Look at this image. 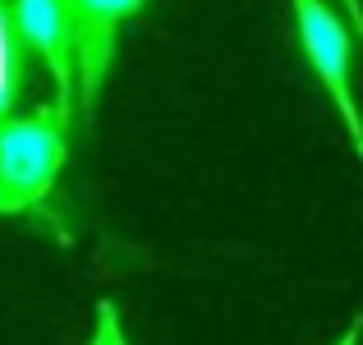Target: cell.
<instances>
[{
  "label": "cell",
  "mask_w": 363,
  "mask_h": 345,
  "mask_svg": "<svg viewBox=\"0 0 363 345\" xmlns=\"http://www.w3.org/2000/svg\"><path fill=\"white\" fill-rule=\"evenodd\" d=\"M65 120L55 106L0 124V212H33L46 203L65 166Z\"/></svg>",
  "instance_id": "obj_1"
},
{
  "label": "cell",
  "mask_w": 363,
  "mask_h": 345,
  "mask_svg": "<svg viewBox=\"0 0 363 345\" xmlns=\"http://www.w3.org/2000/svg\"><path fill=\"white\" fill-rule=\"evenodd\" d=\"M294 9V33H299V46H303V60L313 65V74L322 79L331 106L340 111L350 138H354L359 157H363V115H359V102H354V83H350V60H354V46H350V28L327 0H290Z\"/></svg>",
  "instance_id": "obj_2"
},
{
  "label": "cell",
  "mask_w": 363,
  "mask_h": 345,
  "mask_svg": "<svg viewBox=\"0 0 363 345\" xmlns=\"http://www.w3.org/2000/svg\"><path fill=\"white\" fill-rule=\"evenodd\" d=\"M14 18L23 46H33L51 70L55 111L74 120V92H79V9L74 0H14Z\"/></svg>",
  "instance_id": "obj_3"
},
{
  "label": "cell",
  "mask_w": 363,
  "mask_h": 345,
  "mask_svg": "<svg viewBox=\"0 0 363 345\" xmlns=\"http://www.w3.org/2000/svg\"><path fill=\"white\" fill-rule=\"evenodd\" d=\"M74 9H79V106L88 115L116 60L120 23L138 14L143 0H74Z\"/></svg>",
  "instance_id": "obj_4"
},
{
  "label": "cell",
  "mask_w": 363,
  "mask_h": 345,
  "mask_svg": "<svg viewBox=\"0 0 363 345\" xmlns=\"http://www.w3.org/2000/svg\"><path fill=\"white\" fill-rule=\"evenodd\" d=\"M18 83H23V33H18L14 5L0 0V124L14 120Z\"/></svg>",
  "instance_id": "obj_5"
},
{
  "label": "cell",
  "mask_w": 363,
  "mask_h": 345,
  "mask_svg": "<svg viewBox=\"0 0 363 345\" xmlns=\"http://www.w3.org/2000/svg\"><path fill=\"white\" fill-rule=\"evenodd\" d=\"M88 345H129L124 341V327H120V313L111 300L97 304V327H92V341Z\"/></svg>",
  "instance_id": "obj_6"
},
{
  "label": "cell",
  "mask_w": 363,
  "mask_h": 345,
  "mask_svg": "<svg viewBox=\"0 0 363 345\" xmlns=\"http://www.w3.org/2000/svg\"><path fill=\"white\" fill-rule=\"evenodd\" d=\"M340 9L350 14V23L359 28V37H363V0H340Z\"/></svg>",
  "instance_id": "obj_7"
},
{
  "label": "cell",
  "mask_w": 363,
  "mask_h": 345,
  "mask_svg": "<svg viewBox=\"0 0 363 345\" xmlns=\"http://www.w3.org/2000/svg\"><path fill=\"white\" fill-rule=\"evenodd\" d=\"M359 336H363V318H354V322H350V327H345V336H340L336 345H359Z\"/></svg>",
  "instance_id": "obj_8"
}]
</instances>
